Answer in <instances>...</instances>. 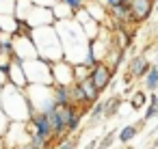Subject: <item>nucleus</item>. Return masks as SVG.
Wrapping results in <instances>:
<instances>
[{
    "label": "nucleus",
    "instance_id": "obj_1",
    "mask_svg": "<svg viewBox=\"0 0 158 149\" xmlns=\"http://www.w3.org/2000/svg\"><path fill=\"white\" fill-rule=\"evenodd\" d=\"M56 35L61 39V48H63V61L78 65L85 58V52L89 48V39L85 37L82 28L76 24V20H63V22H54Z\"/></svg>",
    "mask_w": 158,
    "mask_h": 149
},
{
    "label": "nucleus",
    "instance_id": "obj_2",
    "mask_svg": "<svg viewBox=\"0 0 158 149\" xmlns=\"http://www.w3.org/2000/svg\"><path fill=\"white\" fill-rule=\"evenodd\" d=\"M35 48H37V56L46 63H59L63 61V48H61V39L56 35L54 26H41V28H33L31 35Z\"/></svg>",
    "mask_w": 158,
    "mask_h": 149
},
{
    "label": "nucleus",
    "instance_id": "obj_3",
    "mask_svg": "<svg viewBox=\"0 0 158 149\" xmlns=\"http://www.w3.org/2000/svg\"><path fill=\"white\" fill-rule=\"evenodd\" d=\"M0 108L9 117V121L26 123L31 119V106H28L24 89H15L11 84H5L2 87V97H0Z\"/></svg>",
    "mask_w": 158,
    "mask_h": 149
},
{
    "label": "nucleus",
    "instance_id": "obj_4",
    "mask_svg": "<svg viewBox=\"0 0 158 149\" xmlns=\"http://www.w3.org/2000/svg\"><path fill=\"white\" fill-rule=\"evenodd\" d=\"M26 93V99H28V106H31V115L33 112H46L50 106H54V99H52V87H46V84H28L24 89Z\"/></svg>",
    "mask_w": 158,
    "mask_h": 149
},
{
    "label": "nucleus",
    "instance_id": "obj_5",
    "mask_svg": "<svg viewBox=\"0 0 158 149\" xmlns=\"http://www.w3.org/2000/svg\"><path fill=\"white\" fill-rule=\"evenodd\" d=\"M22 69L26 74L28 84H46L52 87V71H50V63L41 61V58H33V61H24Z\"/></svg>",
    "mask_w": 158,
    "mask_h": 149
},
{
    "label": "nucleus",
    "instance_id": "obj_6",
    "mask_svg": "<svg viewBox=\"0 0 158 149\" xmlns=\"http://www.w3.org/2000/svg\"><path fill=\"white\" fill-rule=\"evenodd\" d=\"M2 140H5L7 149H18L20 145H24V143L31 140V132H28L26 123L11 121L9 127H7V132H5V136H2Z\"/></svg>",
    "mask_w": 158,
    "mask_h": 149
},
{
    "label": "nucleus",
    "instance_id": "obj_7",
    "mask_svg": "<svg viewBox=\"0 0 158 149\" xmlns=\"http://www.w3.org/2000/svg\"><path fill=\"white\" fill-rule=\"evenodd\" d=\"M152 67V61L143 54H136L130 58L128 67H126V76H123V82H132V80H143L145 74L149 71Z\"/></svg>",
    "mask_w": 158,
    "mask_h": 149
},
{
    "label": "nucleus",
    "instance_id": "obj_8",
    "mask_svg": "<svg viewBox=\"0 0 158 149\" xmlns=\"http://www.w3.org/2000/svg\"><path fill=\"white\" fill-rule=\"evenodd\" d=\"M13 54H15V58H20V61H33V58H39L33 39L26 37V35H13Z\"/></svg>",
    "mask_w": 158,
    "mask_h": 149
},
{
    "label": "nucleus",
    "instance_id": "obj_9",
    "mask_svg": "<svg viewBox=\"0 0 158 149\" xmlns=\"http://www.w3.org/2000/svg\"><path fill=\"white\" fill-rule=\"evenodd\" d=\"M50 71H52V84H59V87H72L74 84V65L72 63H67V61L52 63Z\"/></svg>",
    "mask_w": 158,
    "mask_h": 149
},
{
    "label": "nucleus",
    "instance_id": "obj_10",
    "mask_svg": "<svg viewBox=\"0 0 158 149\" xmlns=\"http://www.w3.org/2000/svg\"><path fill=\"white\" fill-rule=\"evenodd\" d=\"M113 69L104 63V61H100L91 71H89V78H91V82L95 84V89L102 93V91H106L108 87H110V82H113Z\"/></svg>",
    "mask_w": 158,
    "mask_h": 149
},
{
    "label": "nucleus",
    "instance_id": "obj_11",
    "mask_svg": "<svg viewBox=\"0 0 158 149\" xmlns=\"http://www.w3.org/2000/svg\"><path fill=\"white\" fill-rule=\"evenodd\" d=\"M31 28H41V26H54V15L52 9H44V7H35L28 11L26 20H24Z\"/></svg>",
    "mask_w": 158,
    "mask_h": 149
},
{
    "label": "nucleus",
    "instance_id": "obj_12",
    "mask_svg": "<svg viewBox=\"0 0 158 149\" xmlns=\"http://www.w3.org/2000/svg\"><path fill=\"white\" fill-rule=\"evenodd\" d=\"M22 63L24 61H20V58L13 56V61H11L9 69H7V82L11 87H15V89H26L28 87V80H26L24 69H22Z\"/></svg>",
    "mask_w": 158,
    "mask_h": 149
},
{
    "label": "nucleus",
    "instance_id": "obj_13",
    "mask_svg": "<svg viewBox=\"0 0 158 149\" xmlns=\"http://www.w3.org/2000/svg\"><path fill=\"white\" fill-rule=\"evenodd\" d=\"M82 112H85V110H80V108H78V106H74V104H69V106H63V108H61V115H63V119H65L67 136H72V134H76V132H78Z\"/></svg>",
    "mask_w": 158,
    "mask_h": 149
},
{
    "label": "nucleus",
    "instance_id": "obj_14",
    "mask_svg": "<svg viewBox=\"0 0 158 149\" xmlns=\"http://www.w3.org/2000/svg\"><path fill=\"white\" fill-rule=\"evenodd\" d=\"M130 7H132V22H145L149 20L152 11H154V2L152 0H130Z\"/></svg>",
    "mask_w": 158,
    "mask_h": 149
},
{
    "label": "nucleus",
    "instance_id": "obj_15",
    "mask_svg": "<svg viewBox=\"0 0 158 149\" xmlns=\"http://www.w3.org/2000/svg\"><path fill=\"white\" fill-rule=\"evenodd\" d=\"M76 84H80V91H82V97H85V104L91 108L95 102H100V91L95 89V84L91 82V78H87V80H82V82H76Z\"/></svg>",
    "mask_w": 158,
    "mask_h": 149
},
{
    "label": "nucleus",
    "instance_id": "obj_16",
    "mask_svg": "<svg viewBox=\"0 0 158 149\" xmlns=\"http://www.w3.org/2000/svg\"><path fill=\"white\" fill-rule=\"evenodd\" d=\"M52 99L59 108L63 106H69L72 104V93H69V87H59V84H52Z\"/></svg>",
    "mask_w": 158,
    "mask_h": 149
},
{
    "label": "nucleus",
    "instance_id": "obj_17",
    "mask_svg": "<svg viewBox=\"0 0 158 149\" xmlns=\"http://www.w3.org/2000/svg\"><path fill=\"white\" fill-rule=\"evenodd\" d=\"M152 119H158V93H147V106H145V112H143L141 123L145 125Z\"/></svg>",
    "mask_w": 158,
    "mask_h": 149
},
{
    "label": "nucleus",
    "instance_id": "obj_18",
    "mask_svg": "<svg viewBox=\"0 0 158 149\" xmlns=\"http://www.w3.org/2000/svg\"><path fill=\"white\" fill-rule=\"evenodd\" d=\"M139 125L136 123H128V125H123V127H119L117 130V138H119V143L121 145H128L130 140H134L136 136H139Z\"/></svg>",
    "mask_w": 158,
    "mask_h": 149
},
{
    "label": "nucleus",
    "instance_id": "obj_19",
    "mask_svg": "<svg viewBox=\"0 0 158 149\" xmlns=\"http://www.w3.org/2000/svg\"><path fill=\"white\" fill-rule=\"evenodd\" d=\"M102 104H104V119H113V117H117V112L121 108V95H110Z\"/></svg>",
    "mask_w": 158,
    "mask_h": 149
},
{
    "label": "nucleus",
    "instance_id": "obj_20",
    "mask_svg": "<svg viewBox=\"0 0 158 149\" xmlns=\"http://www.w3.org/2000/svg\"><path fill=\"white\" fill-rule=\"evenodd\" d=\"M143 89H145L147 93H156V91H158V65L152 63L149 71H147L145 78H143Z\"/></svg>",
    "mask_w": 158,
    "mask_h": 149
},
{
    "label": "nucleus",
    "instance_id": "obj_21",
    "mask_svg": "<svg viewBox=\"0 0 158 149\" xmlns=\"http://www.w3.org/2000/svg\"><path fill=\"white\" fill-rule=\"evenodd\" d=\"M18 18L15 15H0V33L7 35H15L18 33Z\"/></svg>",
    "mask_w": 158,
    "mask_h": 149
},
{
    "label": "nucleus",
    "instance_id": "obj_22",
    "mask_svg": "<svg viewBox=\"0 0 158 149\" xmlns=\"http://www.w3.org/2000/svg\"><path fill=\"white\" fill-rule=\"evenodd\" d=\"M145 106H147V93L143 89L132 91V95H130V108L132 110H143Z\"/></svg>",
    "mask_w": 158,
    "mask_h": 149
},
{
    "label": "nucleus",
    "instance_id": "obj_23",
    "mask_svg": "<svg viewBox=\"0 0 158 149\" xmlns=\"http://www.w3.org/2000/svg\"><path fill=\"white\" fill-rule=\"evenodd\" d=\"M102 121H104V104L102 102H95L91 106V110H89V127L91 125H98Z\"/></svg>",
    "mask_w": 158,
    "mask_h": 149
},
{
    "label": "nucleus",
    "instance_id": "obj_24",
    "mask_svg": "<svg viewBox=\"0 0 158 149\" xmlns=\"http://www.w3.org/2000/svg\"><path fill=\"white\" fill-rule=\"evenodd\" d=\"M0 54H5L9 58H13V35H7V33H0Z\"/></svg>",
    "mask_w": 158,
    "mask_h": 149
},
{
    "label": "nucleus",
    "instance_id": "obj_25",
    "mask_svg": "<svg viewBox=\"0 0 158 149\" xmlns=\"http://www.w3.org/2000/svg\"><path fill=\"white\" fill-rule=\"evenodd\" d=\"M52 15H54V22H63V20H72L74 18V13L65 5H61V2H56V7H52Z\"/></svg>",
    "mask_w": 158,
    "mask_h": 149
},
{
    "label": "nucleus",
    "instance_id": "obj_26",
    "mask_svg": "<svg viewBox=\"0 0 158 149\" xmlns=\"http://www.w3.org/2000/svg\"><path fill=\"white\" fill-rule=\"evenodd\" d=\"M115 138H117V130H110L108 134H104V136L98 140V147H95V149H110L113 143H115Z\"/></svg>",
    "mask_w": 158,
    "mask_h": 149
},
{
    "label": "nucleus",
    "instance_id": "obj_27",
    "mask_svg": "<svg viewBox=\"0 0 158 149\" xmlns=\"http://www.w3.org/2000/svg\"><path fill=\"white\" fill-rule=\"evenodd\" d=\"M89 71H91V69H87L82 63L74 65V82H82V80H87V78H89Z\"/></svg>",
    "mask_w": 158,
    "mask_h": 149
},
{
    "label": "nucleus",
    "instance_id": "obj_28",
    "mask_svg": "<svg viewBox=\"0 0 158 149\" xmlns=\"http://www.w3.org/2000/svg\"><path fill=\"white\" fill-rule=\"evenodd\" d=\"M15 0H0V15H13Z\"/></svg>",
    "mask_w": 158,
    "mask_h": 149
},
{
    "label": "nucleus",
    "instance_id": "obj_29",
    "mask_svg": "<svg viewBox=\"0 0 158 149\" xmlns=\"http://www.w3.org/2000/svg\"><path fill=\"white\" fill-rule=\"evenodd\" d=\"M59 2H61V5H65V7H67V9L74 13V15H76V13L82 9V5L78 2V0H59Z\"/></svg>",
    "mask_w": 158,
    "mask_h": 149
},
{
    "label": "nucleus",
    "instance_id": "obj_30",
    "mask_svg": "<svg viewBox=\"0 0 158 149\" xmlns=\"http://www.w3.org/2000/svg\"><path fill=\"white\" fill-rule=\"evenodd\" d=\"M56 149H76V143L72 140V136H65V138H61V140H59Z\"/></svg>",
    "mask_w": 158,
    "mask_h": 149
},
{
    "label": "nucleus",
    "instance_id": "obj_31",
    "mask_svg": "<svg viewBox=\"0 0 158 149\" xmlns=\"http://www.w3.org/2000/svg\"><path fill=\"white\" fill-rule=\"evenodd\" d=\"M31 2H33L35 7H44V9H52V7H56V2H59V0H31Z\"/></svg>",
    "mask_w": 158,
    "mask_h": 149
},
{
    "label": "nucleus",
    "instance_id": "obj_32",
    "mask_svg": "<svg viewBox=\"0 0 158 149\" xmlns=\"http://www.w3.org/2000/svg\"><path fill=\"white\" fill-rule=\"evenodd\" d=\"M9 117L2 112V108H0V136H5V132H7V127H9Z\"/></svg>",
    "mask_w": 158,
    "mask_h": 149
},
{
    "label": "nucleus",
    "instance_id": "obj_33",
    "mask_svg": "<svg viewBox=\"0 0 158 149\" xmlns=\"http://www.w3.org/2000/svg\"><path fill=\"white\" fill-rule=\"evenodd\" d=\"M5 84H9V82H7V71H5V69H0V89H2Z\"/></svg>",
    "mask_w": 158,
    "mask_h": 149
},
{
    "label": "nucleus",
    "instance_id": "obj_34",
    "mask_svg": "<svg viewBox=\"0 0 158 149\" xmlns=\"http://www.w3.org/2000/svg\"><path fill=\"white\" fill-rule=\"evenodd\" d=\"M98 140H100V138H93V140H89V143L85 145V149H95V147H98Z\"/></svg>",
    "mask_w": 158,
    "mask_h": 149
},
{
    "label": "nucleus",
    "instance_id": "obj_35",
    "mask_svg": "<svg viewBox=\"0 0 158 149\" xmlns=\"http://www.w3.org/2000/svg\"><path fill=\"white\" fill-rule=\"evenodd\" d=\"M18 149H33V147H31V143H24V145H20Z\"/></svg>",
    "mask_w": 158,
    "mask_h": 149
},
{
    "label": "nucleus",
    "instance_id": "obj_36",
    "mask_svg": "<svg viewBox=\"0 0 158 149\" xmlns=\"http://www.w3.org/2000/svg\"><path fill=\"white\" fill-rule=\"evenodd\" d=\"M0 149H7V147H5V140H2V136H0Z\"/></svg>",
    "mask_w": 158,
    "mask_h": 149
},
{
    "label": "nucleus",
    "instance_id": "obj_37",
    "mask_svg": "<svg viewBox=\"0 0 158 149\" xmlns=\"http://www.w3.org/2000/svg\"><path fill=\"white\" fill-rule=\"evenodd\" d=\"M78 2H80V5H82V7H85V5H87V2H89V0H78Z\"/></svg>",
    "mask_w": 158,
    "mask_h": 149
},
{
    "label": "nucleus",
    "instance_id": "obj_38",
    "mask_svg": "<svg viewBox=\"0 0 158 149\" xmlns=\"http://www.w3.org/2000/svg\"><path fill=\"white\" fill-rule=\"evenodd\" d=\"M154 9H156V11H158V0H154Z\"/></svg>",
    "mask_w": 158,
    "mask_h": 149
},
{
    "label": "nucleus",
    "instance_id": "obj_39",
    "mask_svg": "<svg viewBox=\"0 0 158 149\" xmlns=\"http://www.w3.org/2000/svg\"><path fill=\"white\" fill-rule=\"evenodd\" d=\"M156 145H158V143H154V145H149V147H147V149H156Z\"/></svg>",
    "mask_w": 158,
    "mask_h": 149
},
{
    "label": "nucleus",
    "instance_id": "obj_40",
    "mask_svg": "<svg viewBox=\"0 0 158 149\" xmlns=\"http://www.w3.org/2000/svg\"><path fill=\"white\" fill-rule=\"evenodd\" d=\"M0 97H2V89H0Z\"/></svg>",
    "mask_w": 158,
    "mask_h": 149
},
{
    "label": "nucleus",
    "instance_id": "obj_41",
    "mask_svg": "<svg viewBox=\"0 0 158 149\" xmlns=\"http://www.w3.org/2000/svg\"><path fill=\"white\" fill-rule=\"evenodd\" d=\"M152 2H154V0H152Z\"/></svg>",
    "mask_w": 158,
    "mask_h": 149
}]
</instances>
